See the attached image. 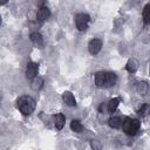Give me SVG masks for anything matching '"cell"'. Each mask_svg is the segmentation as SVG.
<instances>
[{"instance_id":"6da1fadb","label":"cell","mask_w":150,"mask_h":150,"mask_svg":"<svg viewBox=\"0 0 150 150\" xmlns=\"http://www.w3.org/2000/svg\"><path fill=\"white\" fill-rule=\"evenodd\" d=\"M18 109L23 115H30L35 109V101L30 96H21L16 102Z\"/></svg>"},{"instance_id":"7a4b0ae2","label":"cell","mask_w":150,"mask_h":150,"mask_svg":"<svg viewBox=\"0 0 150 150\" xmlns=\"http://www.w3.org/2000/svg\"><path fill=\"white\" fill-rule=\"evenodd\" d=\"M123 130L128 135H135L139 129V121L136 118H125L124 122H122Z\"/></svg>"},{"instance_id":"3957f363","label":"cell","mask_w":150,"mask_h":150,"mask_svg":"<svg viewBox=\"0 0 150 150\" xmlns=\"http://www.w3.org/2000/svg\"><path fill=\"white\" fill-rule=\"evenodd\" d=\"M90 21V18L88 14H84V13H80L76 15L75 18V23H76V27L79 30H86L87 27H88V23Z\"/></svg>"},{"instance_id":"277c9868","label":"cell","mask_w":150,"mask_h":150,"mask_svg":"<svg viewBox=\"0 0 150 150\" xmlns=\"http://www.w3.org/2000/svg\"><path fill=\"white\" fill-rule=\"evenodd\" d=\"M38 70H39V66L34 62H29L26 68V77L32 81L38 75Z\"/></svg>"},{"instance_id":"5b68a950","label":"cell","mask_w":150,"mask_h":150,"mask_svg":"<svg viewBox=\"0 0 150 150\" xmlns=\"http://www.w3.org/2000/svg\"><path fill=\"white\" fill-rule=\"evenodd\" d=\"M101 47H102V41L100 39H93L88 45V50L90 54L96 55L101 50Z\"/></svg>"},{"instance_id":"8992f818","label":"cell","mask_w":150,"mask_h":150,"mask_svg":"<svg viewBox=\"0 0 150 150\" xmlns=\"http://www.w3.org/2000/svg\"><path fill=\"white\" fill-rule=\"evenodd\" d=\"M49 15H50V12H49L48 7H41V8L38 11L36 19H38L40 22H42V21L47 20V19L49 18Z\"/></svg>"},{"instance_id":"52a82bcc","label":"cell","mask_w":150,"mask_h":150,"mask_svg":"<svg viewBox=\"0 0 150 150\" xmlns=\"http://www.w3.org/2000/svg\"><path fill=\"white\" fill-rule=\"evenodd\" d=\"M53 118H54L55 128L57 130H61L63 128V125H64V116L62 114H56V115L53 116Z\"/></svg>"},{"instance_id":"ba28073f","label":"cell","mask_w":150,"mask_h":150,"mask_svg":"<svg viewBox=\"0 0 150 150\" xmlns=\"http://www.w3.org/2000/svg\"><path fill=\"white\" fill-rule=\"evenodd\" d=\"M95 83L97 87H104L105 83V73L104 71H98L95 74Z\"/></svg>"},{"instance_id":"9c48e42d","label":"cell","mask_w":150,"mask_h":150,"mask_svg":"<svg viewBox=\"0 0 150 150\" xmlns=\"http://www.w3.org/2000/svg\"><path fill=\"white\" fill-rule=\"evenodd\" d=\"M62 98H63L64 103H66V104H68V105H70V107H73V105H75V104H76L75 97L73 96V94H71L70 91H66V93H63Z\"/></svg>"},{"instance_id":"30bf717a","label":"cell","mask_w":150,"mask_h":150,"mask_svg":"<svg viewBox=\"0 0 150 150\" xmlns=\"http://www.w3.org/2000/svg\"><path fill=\"white\" fill-rule=\"evenodd\" d=\"M116 75L114 73H105V83H104V87H112L115 83H116Z\"/></svg>"},{"instance_id":"8fae6325","label":"cell","mask_w":150,"mask_h":150,"mask_svg":"<svg viewBox=\"0 0 150 150\" xmlns=\"http://www.w3.org/2000/svg\"><path fill=\"white\" fill-rule=\"evenodd\" d=\"M118 104H120V98H118V97L111 98V100L108 102V111H109V112H114V111L117 109Z\"/></svg>"},{"instance_id":"7c38bea8","label":"cell","mask_w":150,"mask_h":150,"mask_svg":"<svg viewBox=\"0 0 150 150\" xmlns=\"http://www.w3.org/2000/svg\"><path fill=\"white\" fill-rule=\"evenodd\" d=\"M42 84H43V80L39 76H35L33 80H32V88L34 90H39L42 88Z\"/></svg>"},{"instance_id":"4fadbf2b","label":"cell","mask_w":150,"mask_h":150,"mask_svg":"<svg viewBox=\"0 0 150 150\" xmlns=\"http://www.w3.org/2000/svg\"><path fill=\"white\" fill-rule=\"evenodd\" d=\"M30 41L33 43L38 45V46L42 45V35L40 33H38V32H34V33L30 34Z\"/></svg>"},{"instance_id":"5bb4252c","label":"cell","mask_w":150,"mask_h":150,"mask_svg":"<svg viewBox=\"0 0 150 150\" xmlns=\"http://www.w3.org/2000/svg\"><path fill=\"white\" fill-rule=\"evenodd\" d=\"M109 125H110L111 128H114V129H118V128H121V125H122V120H121L120 117H117V116L111 117V118L109 120Z\"/></svg>"},{"instance_id":"9a60e30c","label":"cell","mask_w":150,"mask_h":150,"mask_svg":"<svg viewBox=\"0 0 150 150\" xmlns=\"http://www.w3.org/2000/svg\"><path fill=\"white\" fill-rule=\"evenodd\" d=\"M70 129H71L73 131H75V132H81V131L83 130V127H82V124H81L80 121L73 120V121L70 122Z\"/></svg>"},{"instance_id":"2e32d148","label":"cell","mask_w":150,"mask_h":150,"mask_svg":"<svg viewBox=\"0 0 150 150\" xmlns=\"http://www.w3.org/2000/svg\"><path fill=\"white\" fill-rule=\"evenodd\" d=\"M148 88L149 87H148L146 82H139V83H137V87H136L137 93L141 94V95H145L148 93Z\"/></svg>"},{"instance_id":"e0dca14e","label":"cell","mask_w":150,"mask_h":150,"mask_svg":"<svg viewBox=\"0 0 150 150\" xmlns=\"http://www.w3.org/2000/svg\"><path fill=\"white\" fill-rule=\"evenodd\" d=\"M137 66H138V63H137V61L136 60H134V59H131V60H129L128 61V63H127V70L128 71H131V73H134V71H136L137 70Z\"/></svg>"},{"instance_id":"ac0fdd59","label":"cell","mask_w":150,"mask_h":150,"mask_svg":"<svg viewBox=\"0 0 150 150\" xmlns=\"http://www.w3.org/2000/svg\"><path fill=\"white\" fill-rule=\"evenodd\" d=\"M143 21L145 25H148L150 22V6L146 5L143 9Z\"/></svg>"},{"instance_id":"d6986e66","label":"cell","mask_w":150,"mask_h":150,"mask_svg":"<svg viewBox=\"0 0 150 150\" xmlns=\"http://www.w3.org/2000/svg\"><path fill=\"white\" fill-rule=\"evenodd\" d=\"M146 110H148V104H143V105L141 107V109L138 110V114H139L141 116H144V115L146 114Z\"/></svg>"},{"instance_id":"ffe728a7","label":"cell","mask_w":150,"mask_h":150,"mask_svg":"<svg viewBox=\"0 0 150 150\" xmlns=\"http://www.w3.org/2000/svg\"><path fill=\"white\" fill-rule=\"evenodd\" d=\"M7 1H8V0H0V5H5Z\"/></svg>"},{"instance_id":"44dd1931","label":"cell","mask_w":150,"mask_h":150,"mask_svg":"<svg viewBox=\"0 0 150 150\" xmlns=\"http://www.w3.org/2000/svg\"><path fill=\"white\" fill-rule=\"evenodd\" d=\"M0 25H1V16H0Z\"/></svg>"},{"instance_id":"7402d4cb","label":"cell","mask_w":150,"mask_h":150,"mask_svg":"<svg viewBox=\"0 0 150 150\" xmlns=\"http://www.w3.org/2000/svg\"><path fill=\"white\" fill-rule=\"evenodd\" d=\"M0 102H1V98H0Z\"/></svg>"}]
</instances>
